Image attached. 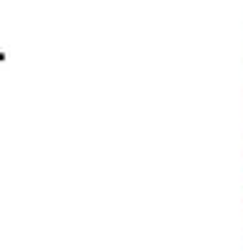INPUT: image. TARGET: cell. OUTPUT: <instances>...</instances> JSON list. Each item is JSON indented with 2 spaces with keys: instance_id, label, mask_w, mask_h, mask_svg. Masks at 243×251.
<instances>
[{
  "instance_id": "1",
  "label": "cell",
  "mask_w": 243,
  "mask_h": 251,
  "mask_svg": "<svg viewBox=\"0 0 243 251\" xmlns=\"http://www.w3.org/2000/svg\"><path fill=\"white\" fill-rule=\"evenodd\" d=\"M3 60H5V55H3V52H0V63H3Z\"/></svg>"
}]
</instances>
